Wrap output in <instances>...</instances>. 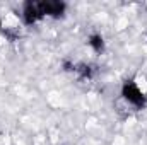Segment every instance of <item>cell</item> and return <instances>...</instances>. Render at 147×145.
<instances>
[{
	"label": "cell",
	"mask_w": 147,
	"mask_h": 145,
	"mask_svg": "<svg viewBox=\"0 0 147 145\" xmlns=\"http://www.w3.org/2000/svg\"><path fill=\"white\" fill-rule=\"evenodd\" d=\"M80 73H82V77H87V79H91V67H80Z\"/></svg>",
	"instance_id": "5"
},
{
	"label": "cell",
	"mask_w": 147,
	"mask_h": 145,
	"mask_svg": "<svg viewBox=\"0 0 147 145\" xmlns=\"http://www.w3.org/2000/svg\"><path fill=\"white\" fill-rule=\"evenodd\" d=\"M41 15H51V17H60L65 12V3L63 2H38Z\"/></svg>",
	"instance_id": "2"
},
{
	"label": "cell",
	"mask_w": 147,
	"mask_h": 145,
	"mask_svg": "<svg viewBox=\"0 0 147 145\" xmlns=\"http://www.w3.org/2000/svg\"><path fill=\"white\" fill-rule=\"evenodd\" d=\"M121 96H123V99L125 101H128L132 106H135V108L142 109L147 106V97L146 94L140 91V87L135 84V82H132V80H128V82H125L123 84V87H121Z\"/></svg>",
	"instance_id": "1"
},
{
	"label": "cell",
	"mask_w": 147,
	"mask_h": 145,
	"mask_svg": "<svg viewBox=\"0 0 147 145\" xmlns=\"http://www.w3.org/2000/svg\"><path fill=\"white\" fill-rule=\"evenodd\" d=\"M89 46L96 51V53H101L105 50V39L101 34H92L89 38Z\"/></svg>",
	"instance_id": "4"
},
{
	"label": "cell",
	"mask_w": 147,
	"mask_h": 145,
	"mask_svg": "<svg viewBox=\"0 0 147 145\" xmlns=\"http://www.w3.org/2000/svg\"><path fill=\"white\" fill-rule=\"evenodd\" d=\"M22 17L26 24H34L38 19H41V12H39V5L38 2H26L24 3V10H22Z\"/></svg>",
	"instance_id": "3"
}]
</instances>
